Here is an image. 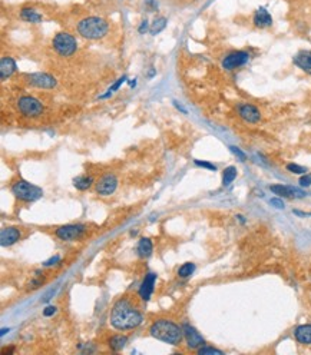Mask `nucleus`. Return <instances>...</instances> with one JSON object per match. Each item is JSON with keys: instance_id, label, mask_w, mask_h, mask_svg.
Segmentation results:
<instances>
[{"instance_id": "34", "label": "nucleus", "mask_w": 311, "mask_h": 355, "mask_svg": "<svg viewBox=\"0 0 311 355\" xmlns=\"http://www.w3.org/2000/svg\"><path fill=\"white\" fill-rule=\"evenodd\" d=\"M55 312H56V308H55V307H47V308L43 311V315H45V317H50V315H53Z\"/></svg>"}, {"instance_id": "2", "label": "nucleus", "mask_w": 311, "mask_h": 355, "mask_svg": "<svg viewBox=\"0 0 311 355\" xmlns=\"http://www.w3.org/2000/svg\"><path fill=\"white\" fill-rule=\"evenodd\" d=\"M150 334L154 338L159 340L162 343L179 345L182 341L184 331H182V328H179V325H176L172 321L158 320L151 325Z\"/></svg>"}, {"instance_id": "11", "label": "nucleus", "mask_w": 311, "mask_h": 355, "mask_svg": "<svg viewBox=\"0 0 311 355\" xmlns=\"http://www.w3.org/2000/svg\"><path fill=\"white\" fill-rule=\"evenodd\" d=\"M83 229V225H65L56 229V237L62 240H73L81 237Z\"/></svg>"}, {"instance_id": "13", "label": "nucleus", "mask_w": 311, "mask_h": 355, "mask_svg": "<svg viewBox=\"0 0 311 355\" xmlns=\"http://www.w3.org/2000/svg\"><path fill=\"white\" fill-rule=\"evenodd\" d=\"M270 189H271L273 194L278 195V196H284V198H296V196L303 198L306 195L299 189H296L293 186H286V185H273V186H270Z\"/></svg>"}, {"instance_id": "15", "label": "nucleus", "mask_w": 311, "mask_h": 355, "mask_svg": "<svg viewBox=\"0 0 311 355\" xmlns=\"http://www.w3.org/2000/svg\"><path fill=\"white\" fill-rule=\"evenodd\" d=\"M254 24L260 29H265L270 27L273 24V17L268 13V10L265 7H260L258 10L254 13Z\"/></svg>"}, {"instance_id": "5", "label": "nucleus", "mask_w": 311, "mask_h": 355, "mask_svg": "<svg viewBox=\"0 0 311 355\" xmlns=\"http://www.w3.org/2000/svg\"><path fill=\"white\" fill-rule=\"evenodd\" d=\"M53 49L58 52L60 56L69 57L76 52L78 43H76V39L72 34L66 33V32H60L53 37Z\"/></svg>"}, {"instance_id": "4", "label": "nucleus", "mask_w": 311, "mask_h": 355, "mask_svg": "<svg viewBox=\"0 0 311 355\" xmlns=\"http://www.w3.org/2000/svg\"><path fill=\"white\" fill-rule=\"evenodd\" d=\"M12 192L17 199L24 201V202L37 201L43 195V191L39 186H36L33 183L26 182V181H22V179H19V181H16V182L13 183Z\"/></svg>"}, {"instance_id": "14", "label": "nucleus", "mask_w": 311, "mask_h": 355, "mask_svg": "<svg viewBox=\"0 0 311 355\" xmlns=\"http://www.w3.org/2000/svg\"><path fill=\"white\" fill-rule=\"evenodd\" d=\"M20 239V232L17 228H4L0 234V243L1 246H10Z\"/></svg>"}, {"instance_id": "21", "label": "nucleus", "mask_w": 311, "mask_h": 355, "mask_svg": "<svg viewBox=\"0 0 311 355\" xmlns=\"http://www.w3.org/2000/svg\"><path fill=\"white\" fill-rule=\"evenodd\" d=\"M152 249H154V246H152L151 239H148V238H142V239L139 240L138 243L139 256H142V258H148L151 253H152Z\"/></svg>"}, {"instance_id": "32", "label": "nucleus", "mask_w": 311, "mask_h": 355, "mask_svg": "<svg viewBox=\"0 0 311 355\" xmlns=\"http://www.w3.org/2000/svg\"><path fill=\"white\" fill-rule=\"evenodd\" d=\"M271 205H274L276 208H278V209H283V208H284V202H283L281 199H278V198H273V199H271Z\"/></svg>"}, {"instance_id": "33", "label": "nucleus", "mask_w": 311, "mask_h": 355, "mask_svg": "<svg viewBox=\"0 0 311 355\" xmlns=\"http://www.w3.org/2000/svg\"><path fill=\"white\" fill-rule=\"evenodd\" d=\"M230 149L232 150V152H234V153H235V155H238V156H240L242 160H245V153H244V152H241L240 149L235 148V146H231Z\"/></svg>"}, {"instance_id": "36", "label": "nucleus", "mask_w": 311, "mask_h": 355, "mask_svg": "<svg viewBox=\"0 0 311 355\" xmlns=\"http://www.w3.org/2000/svg\"><path fill=\"white\" fill-rule=\"evenodd\" d=\"M58 261H59V256H55V258H52L50 261H47L46 265H52V263H53V262H58Z\"/></svg>"}, {"instance_id": "8", "label": "nucleus", "mask_w": 311, "mask_h": 355, "mask_svg": "<svg viewBox=\"0 0 311 355\" xmlns=\"http://www.w3.org/2000/svg\"><path fill=\"white\" fill-rule=\"evenodd\" d=\"M118 188V179H116L115 175L112 173H108L105 175L104 178H101L98 183H96V192L102 196H109L116 191Z\"/></svg>"}, {"instance_id": "31", "label": "nucleus", "mask_w": 311, "mask_h": 355, "mask_svg": "<svg viewBox=\"0 0 311 355\" xmlns=\"http://www.w3.org/2000/svg\"><path fill=\"white\" fill-rule=\"evenodd\" d=\"M125 80H127V78H125V76H124V78H121V79H118V82H116L115 85H114V86H111V89H109V93H112V92L118 91V89H119V86H121V85H122V83H124Z\"/></svg>"}, {"instance_id": "29", "label": "nucleus", "mask_w": 311, "mask_h": 355, "mask_svg": "<svg viewBox=\"0 0 311 355\" xmlns=\"http://www.w3.org/2000/svg\"><path fill=\"white\" fill-rule=\"evenodd\" d=\"M195 165L198 166H202V168H207V169H211V171H217V166L209 163V162H202V160H195Z\"/></svg>"}, {"instance_id": "20", "label": "nucleus", "mask_w": 311, "mask_h": 355, "mask_svg": "<svg viewBox=\"0 0 311 355\" xmlns=\"http://www.w3.org/2000/svg\"><path fill=\"white\" fill-rule=\"evenodd\" d=\"M20 17L23 19L24 22L29 23H40L42 22V14H39L35 9H30V7H23L20 10Z\"/></svg>"}, {"instance_id": "26", "label": "nucleus", "mask_w": 311, "mask_h": 355, "mask_svg": "<svg viewBox=\"0 0 311 355\" xmlns=\"http://www.w3.org/2000/svg\"><path fill=\"white\" fill-rule=\"evenodd\" d=\"M194 271H195V265L191 262H186L178 269V275L182 276V278H186V276H189V275L192 274Z\"/></svg>"}, {"instance_id": "17", "label": "nucleus", "mask_w": 311, "mask_h": 355, "mask_svg": "<svg viewBox=\"0 0 311 355\" xmlns=\"http://www.w3.org/2000/svg\"><path fill=\"white\" fill-rule=\"evenodd\" d=\"M293 62H294V65H296L297 68L301 69L303 72L311 75V52H306V50L300 52V53H297V55L294 56Z\"/></svg>"}, {"instance_id": "24", "label": "nucleus", "mask_w": 311, "mask_h": 355, "mask_svg": "<svg viewBox=\"0 0 311 355\" xmlns=\"http://www.w3.org/2000/svg\"><path fill=\"white\" fill-rule=\"evenodd\" d=\"M237 178V168L235 166H228L224 169V173H222V185H230L234 179Z\"/></svg>"}, {"instance_id": "30", "label": "nucleus", "mask_w": 311, "mask_h": 355, "mask_svg": "<svg viewBox=\"0 0 311 355\" xmlns=\"http://www.w3.org/2000/svg\"><path fill=\"white\" fill-rule=\"evenodd\" d=\"M300 185L301 186H310L311 185V175H303L301 178H300Z\"/></svg>"}, {"instance_id": "23", "label": "nucleus", "mask_w": 311, "mask_h": 355, "mask_svg": "<svg viewBox=\"0 0 311 355\" xmlns=\"http://www.w3.org/2000/svg\"><path fill=\"white\" fill-rule=\"evenodd\" d=\"M92 183H93V179L91 178V176H78V178L73 181L75 188L79 189V191H86V189H89V188L92 186Z\"/></svg>"}, {"instance_id": "25", "label": "nucleus", "mask_w": 311, "mask_h": 355, "mask_svg": "<svg viewBox=\"0 0 311 355\" xmlns=\"http://www.w3.org/2000/svg\"><path fill=\"white\" fill-rule=\"evenodd\" d=\"M165 26H166V19H165V17H156V19L154 20V23H152V26H151L150 33L151 34L161 33L162 30L165 29Z\"/></svg>"}, {"instance_id": "22", "label": "nucleus", "mask_w": 311, "mask_h": 355, "mask_svg": "<svg viewBox=\"0 0 311 355\" xmlns=\"http://www.w3.org/2000/svg\"><path fill=\"white\" fill-rule=\"evenodd\" d=\"M128 343L127 335H114L111 340H109V347L112 351H121Z\"/></svg>"}, {"instance_id": "9", "label": "nucleus", "mask_w": 311, "mask_h": 355, "mask_svg": "<svg viewBox=\"0 0 311 355\" xmlns=\"http://www.w3.org/2000/svg\"><path fill=\"white\" fill-rule=\"evenodd\" d=\"M182 331H184V337L189 348L196 350V348L205 345L204 338H202V337L199 335V332L196 331L194 327H191L189 324H184V325H182Z\"/></svg>"}, {"instance_id": "28", "label": "nucleus", "mask_w": 311, "mask_h": 355, "mask_svg": "<svg viewBox=\"0 0 311 355\" xmlns=\"http://www.w3.org/2000/svg\"><path fill=\"white\" fill-rule=\"evenodd\" d=\"M287 169L293 173H306V168L300 166V165H296V163H288Z\"/></svg>"}, {"instance_id": "10", "label": "nucleus", "mask_w": 311, "mask_h": 355, "mask_svg": "<svg viewBox=\"0 0 311 355\" xmlns=\"http://www.w3.org/2000/svg\"><path fill=\"white\" fill-rule=\"evenodd\" d=\"M29 83L37 86V88H42V89H52L56 86V80L53 76L47 75V73H32L27 76Z\"/></svg>"}, {"instance_id": "7", "label": "nucleus", "mask_w": 311, "mask_h": 355, "mask_svg": "<svg viewBox=\"0 0 311 355\" xmlns=\"http://www.w3.org/2000/svg\"><path fill=\"white\" fill-rule=\"evenodd\" d=\"M248 60H250V53H247L244 50H237V52L230 53L227 57H224L222 66L227 70H234V69L244 66Z\"/></svg>"}, {"instance_id": "6", "label": "nucleus", "mask_w": 311, "mask_h": 355, "mask_svg": "<svg viewBox=\"0 0 311 355\" xmlns=\"http://www.w3.org/2000/svg\"><path fill=\"white\" fill-rule=\"evenodd\" d=\"M17 109L19 112L27 118H36L43 112V106L33 96H22L17 101Z\"/></svg>"}, {"instance_id": "12", "label": "nucleus", "mask_w": 311, "mask_h": 355, "mask_svg": "<svg viewBox=\"0 0 311 355\" xmlns=\"http://www.w3.org/2000/svg\"><path fill=\"white\" fill-rule=\"evenodd\" d=\"M238 114L248 123H257L261 119L260 111L251 103H242V105H240L238 106Z\"/></svg>"}, {"instance_id": "35", "label": "nucleus", "mask_w": 311, "mask_h": 355, "mask_svg": "<svg viewBox=\"0 0 311 355\" xmlns=\"http://www.w3.org/2000/svg\"><path fill=\"white\" fill-rule=\"evenodd\" d=\"M139 33H144V32H147L148 30V20H144V22L141 23V26H139Z\"/></svg>"}, {"instance_id": "3", "label": "nucleus", "mask_w": 311, "mask_h": 355, "mask_svg": "<svg viewBox=\"0 0 311 355\" xmlns=\"http://www.w3.org/2000/svg\"><path fill=\"white\" fill-rule=\"evenodd\" d=\"M109 30V24L106 20L91 16V17H85L81 22L78 23V32L82 37L89 39V40H98L102 39L105 34Z\"/></svg>"}, {"instance_id": "19", "label": "nucleus", "mask_w": 311, "mask_h": 355, "mask_svg": "<svg viewBox=\"0 0 311 355\" xmlns=\"http://www.w3.org/2000/svg\"><path fill=\"white\" fill-rule=\"evenodd\" d=\"M294 337L300 344H311V324H304L296 328Z\"/></svg>"}, {"instance_id": "16", "label": "nucleus", "mask_w": 311, "mask_h": 355, "mask_svg": "<svg viewBox=\"0 0 311 355\" xmlns=\"http://www.w3.org/2000/svg\"><path fill=\"white\" fill-rule=\"evenodd\" d=\"M155 279H156V275L155 274H148L145 276V279L142 281V285L139 288V295L144 301H148L154 292V285H155Z\"/></svg>"}, {"instance_id": "27", "label": "nucleus", "mask_w": 311, "mask_h": 355, "mask_svg": "<svg viewBox=\"0 0 311 355\" xmlns=\"http://www.w3.org/2000/svg\"><path fill=\"white\" fill-rule=\"evenodd\" d=\"M198 354L199 355H207V354L222 355V351L215 350V348H209V347H201V348H198Z\"/></svg>"}, {"instance_id": "1", "label": "nucleus", "mask_w": 311, "mask_h": 355, "mask_svg": "<svg viewBox=\"0 0 311 355\" xmlns=\"http://www.w3.org/2000/svg\"><path fill=\"white\" fill-rule=\"evenodd\" d=\"M142 314L128 298L118 299L111 311V325L118 331L134 330L142 324Z\"/></svg>"}, {"instance_id": "18", "label": "nucleus", "mask_w": 311, "mask_h": 355, "mask_svg": "<svg viewBox=\"0 0 311 355\" xmlns=\"http://www.w3.org/2000/svg\"><path fill=\"white\" fill-rule=\"evenodd\" d=\"M16 62L13 60L12 57H1V62H0V76L1 80H6L7 78H10L13 73L16 72Z\"/></svg>"}]
</instances>
